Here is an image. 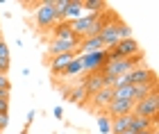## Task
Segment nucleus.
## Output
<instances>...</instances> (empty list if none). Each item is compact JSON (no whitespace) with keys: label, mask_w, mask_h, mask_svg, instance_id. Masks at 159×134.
<instances>
[{"label":"nucleus","mask_w":159,"mask_h":134,"mask_svg":"<svg viewBox=\"0 0 159 134\" xmlns=\"http://www.w3.org/2000/svg\"><path fill=\"white\" fill-rule=\"evenodd\" d=\"M34 18H37V27L41 32L52 30L57 25V14H55V0H43L37 2V11H34Z\"/></svg>","instance_id":"f257e3e1"},{"label":"nucleus","mask_w":159,"mask_h":134,"mask_svg":"<svg viewBox=\"0 0 159 134\" xmlns=\"http://www.w3.org/2000/svg\"><path fill=\"white\" fill-rule=\"evenodd\" d=\"M105 52H107V59H127V57H134V55H139V52H141V46H139V41L132 37V39H123V41H118L116 46L107 48Z\"/></svg>","instance_id":"f03ea898"},{"label":"nucleus","mask_w":159,"mask_h":134,"mask_svg":"<svg viewBox=\"0 0 159 134\" xmlns=\"http://www.w3.org/2000/svg\"><path fill=\"white\" fill-rule=\"evenodd\" d=\"M134 116H141V118H157L159 116V93L152 91L148 98H143L141 102H134V109H132Z\"/></svg>","instance_id":"7ed1b4c3"},{"label":"nucleus","mask_w":159,"mask_h":134,"mask_svg":"<svg viewBox=\"0 0 159 134\" xmlns=\"http://www.w3.org/2000/svg\"><path fill=\"white\" fill-rule=\"evenodd\" d=\"M107 61V52L100 50V52H89V55H80V64H82V73H96V70H102Z\"/></svg>","instance_id":"20e7f679"},{"label":"nucleus","mask_w":159,"mask_h":134,"mask_svg":"<svg viewBox=\"0 0 159 134\" xmlns=\"http://www.w3.org/2000/svg\"><path fill=\"white\" fill-rule=\"evenodd\" d=\"M114 100V91L111 87H102L98 91V93H93L91 96V100H89V109L91 111H96V114H105V109L109 107V102Z\"/></svg>","instance_id":"39448f33"},{"label":"nucleus","mask_w":159,"mask_h":134,"mask_svg":"<svg viewBox=\"0 0 159 134\" xmlns=\"http://www.w3.org/2000/svg\"><path fill=\"white\" fill-rule=\"evenodd\" d=\"M125 77H127V84H129V87H136V84H148V82H155V80H157L155 70H152V68H148L146 64H141V66L132 68Z\"/></svg>","instance_id":"423d86ee"},{"label":"nucleus","mask_w":159,"mask_h":134,"mask_svg":"<svg viewBox=\"0 0 159 134\" xmlns=\"http://www.w3.org/2000/svg\"><path fill=\"white\" fill-rule=\"evenodd\" d=\"M82 87L86 91V96H93V93H98L102 87H107V82H105V75H102V70H96V73H89V75H84V80H82Z\"/></svg>","instance_id":"0eeeda50"},{"label":"nucleus","mask_w":159,"mask_h":134,"mask_svg":"<svg viewBox=\"0 0 159 134\" xmlns=\"http://www.w3.org/2000/svg\"><path fill=\"white\" fill-rule=\"evenodd\" d=\"M80 46V41H66V39H52L48 46V55L57 57V55H66V52H75Z\"/></svg>","instance_id":"6e6552de"},{"label":"nucleus","mask_w":159,"mask_h":134,"mask_svg":"<svg viewBox=\"0 0 159 134\" xmlns=\"http://www.w3.org/2000/svg\"><path fill=\"white\" fill-rule=\"evenodd\" d=\"M132 109H134V102H132V100H111L109 107L105 109V114L109 116V118H116V116H127V114H132Z\"/></svg>","instance_id":"1a4fd4ad"},{"label":"nucleus","mask_w":159,"mask_h":134,"mask_svg":"<svg viewBox=\"0 0 159 134\" xmlns=\"http://www.w3.org/2000/svg\"><path fill=\"white\" fill-rule=\"evenodd\" d=\"M132 134L136 132H150V130H157V118H141V116H134L132 114V121H129V127Z\"/></svg>","instance_id":"9d476101"},{"label":"nucleus","mask_w":159,"mask_h":134,"mask_svg":"<svg viewBox=\"0 0 159 134\" xmlns=\"http://www.w3.org/2000/svg\"><path fill=\"white\" fill-rule=\"evenodd\" d=\"M75 57H77V50H75V52H66V55H57V57H52V59H50V64H48V66H50V73H52L55 77H59L61 70L68 66V61L75 59Z\"/></svg>","instance_id":"9b49d317"},{"label":"nucleus","mask_w":159,"mask_h":134,"mask_svg":"<svg viewBox=\"0 0 159 134\" xmlns=\"http://www.w3.org/2000/svg\"><path fill=\"white\" fill-rule=\"evenodd\" d=\"M52 39H66V41H80L73 30H70V23L68 20H59L55 27H52Z\"/></svg>","instance_id":"f8f14e48"},{"label":"nucleus","mask_w":159,"mask_h":134,"mask_svg":"<svg viewBox=\"0 0 159 134\" xmlns=\"http://www.w3.org/2000/svg\"><path fill=\"white\" fill-rule=\"evenodd\" d=\"M152 91H157V80L148 82V84H136V87H132V102H141L143 98H148Z\"/></svg>","instance_id":"ddd939ff"},{"label":"nucleus","mask_w":159,"mask_h":134,"mask_svg":"<svg viewBox=\"0 0 159 134\" xmlns=\"http://www.w3.org/2000/svg\"><path fill=\"white\" fill-rule=\"evenodd\" d=\"M66 96L70 98V102H75V105H84V100H89V96H86L82 82H77L75 87H70V89L66 91Z\"/></svg>","instance_id":"4468645a"},{"label":"nucleus","mask_w":159,"mask_h":134,"mask_svg":"<svg viewBox=\"0 0 159 134\" xmlns=\"http://www.w3.org/2000/svg\"><path fill=\"white\" fill-rule=\"evenodd\" d=\"M80 16H84L82 11V0H68L66 14H64V20H77Z\"/></svg>","instance_id":"2eb2a0df"},{"label":"nucleus","mask_w":159,"mask_h":134,"mask_svg":"<svg viewBox=\"0 0 159 134\" xmlns=\"http://www.w3.org/2000/svg\"><path fill=\"white\" fill-rule=\"evenodd\" d=\"M80 73H82V64H80V57H75V59H70V61H68V66L61 70V75H59V77H61V80H68V77L73 80V77H77Z\"/></svg>","instance_id":"dca6fc26"},{"label":"nucleus","mask_w":159,"mask_h":134,"mask_svg":"<svg viewBox=\"0 0 159 134\" xmlns=\"http://www.w3.org/2000/svg\"><path fill=\"white\" fill-rule=\"evenodd\" d=\"M105 9H107V2H102V0H82L84 14H102Z\"/></svg>","instance_id":"f3484780"},{"label":"nucleus","mask_w":159,"mask_h":134,"mask_svg":"<svg viewBox=\"0 0 159 134\" xmlns=\"http://www.w3.org/2000/svg\"><path fill=\"white\" fill-rule=\"evenodd\" d=\"M129 121H132V114L111 118V134H120V132H127V127H129Z\"/></svg>","instance_id":"a211bd4d"},{"label":"nucleus","mask_w":159,"mask_h":134,"mask_svg":"<svg viewBox=\"0 0 159 134\" xmlns=\"http://www.w3.org/2000/svg\"><path fill=\"white\" fill-rule=\"evenodd\" d=\"M96 125H98L100 134H111V118L107 116V114H98V118H96Z\"/></svg>","instance_id":"6ab92c4d"},{"label":"nucleus","mask_w":159,"mask_h":134,"mask_svg":"<svg viewBox=\"0 0 159 134\" xmlns=\"http://www.w3.org/2000/svg\"><path fill=\"white\" fill-rule=\"evenodd\" d=\"M111 91H114V100H132V87H129V84L111 89Z\"/></svg>","instance_id":"aec40b11"},{"label":"nucleus","mask_w":159,"mask_h":134,"mask_svg":"<svg viewBox=\"0 0 159 134\" xmlns=\"http://www.w3.org/2000/svg\"><path fill=\"white\" fill-rule=\"evenodd\" d=\"M0 61H5V64H9V48L2 39H0Z\"/></svg>","instance_id":"412c9836"},{"label":"nucleus","mask_w":159,"mask_h":134,"mask_svg":"<svg viewBox=\"0 0 159 134\" xmlns=\"http://www.w3.org/2000/svg\"><path fill=\"white\" fill-rule=\"evenodd\" d=\"M37 114H39L37 109H30V111H27V118H25V132H27V127H30V125L34 123V118H37Z\"/></svg>","instance_id":"4be33fe9"},{"label":"nucleus","mask_w":159,"mask_h":134,"mask_svg":"<svg viewBox=\"0 0 159 134\" xmlns=\"http://www.w3.org/2000/svg\"><path fill=\"white\" fill-rule=\"evenodd\" d=\"M0 114H9V98H0Z\"/></svg>","instance_id":"5701e85b"},{"label":"nucleus","mask_w":159,"mask_h":134,"mask_svg":"<svg viewBox=\"0 0 159 134\" xmlns=\"http://www.w3.org/2000/svg\"><path fill=\"white\" fill-rule=\"evenodd\" d=\"M9 89H11V84L7 80V75H0V91H9Z\"/></svg>","instance_id":"b1692460"},{"label":"nucleus","mask_w":159,"mask_h":134,"mask_svg":"<svg viewBox=\"0 0 159 134\" xmlns=\"http://www.w3.org/2000/svg\"><path fill=\"white\" fill-rule=\"evenodd\" d=\"M52 116L55 118H64V107H55L52 109Z\"/></svg>","instance_id":"393cba45"},{"label":"nucleus","mask_w":159,"mask_h":134,"mask_svg":"<svg viewBox=\"0 0 159 134\" xmlns=\"http://www.w3.org/2000/svg\"><path fill=\"white\" fill-rule=\"evenodd\" d=\"M150 134H159V130H150Z\"/></svg>","instance_id":"a878e982"},{"label":"nucleus","mask_w":159,"mask_h":134,"mask_svg":"<svg viewBox=\"0 0 159 134\" xmlns=\"http://www.w3.org/2000/svg\"><path fill=\"white\" fill-rule=\"evenodd\" d=\"M136 134H150V132H136Z\"/></svg>","instance_id":"bb28decb"},{"label":"nucleus","mask_w":159,"mask_h":134,"mask_svg":"<svg viewBox=\"0 0 159 134\" xmlns=\"http://www.w3.org/2000/svg\"><path fill=\"white\" fill-rule=\"evenodd\" d=\"M120 134H132V132H129V130H127V132H120Z\"/></svg>","instance_id":"cd10ccee"},{"label":"nucleus","mask_w":159,"mask_h":134,"mask_svg":"<svg viewBox=\"0 0 159 134\" xmlns=\"http://www.w3.org/2000/svg\"><path fill=\"white\" fill-rule=\"evenodd\" d=\"M20 134H27V132H25V130H23V132H20Z\"/></svg>","instance_id":"c85d7f7f"},{"label":"nucleus","mask_w":159,"mask_h":134,"mask_svg":"<svg viewBox=\"0 0 159 134\" xmlns=\"http://www.w3.org/2000/svg\"><path fill=\"white\" fill-rule=\"evenodd\" d=\"M0 134H2V132H0Z\"/></svg>","instance_id":"c756f323"}]
</instances>
